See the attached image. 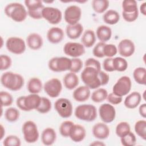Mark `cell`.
I'll return each instance as SVG.
<instances>
[{"label": "cell", "mask_w": 146, "mask_h": 146, "mask_svg": "<svg viewBox=\"0 0 146 146\" xmlns=\"http://www.w3.org/2000/svg\"><path fill=\"white\" fill-rule=\"evenodd\" d=\"M1 82L5 88L13 91H17L22 88L25 80L20 74L7 71L1 75Z\"/></svg>", "instance_id": "obj_1"}, {"label": "cell", "mask_w": 146, "mask_h": 146, "mask_svg": "<svg viewBox=\"0 0 146 146\" xmlns=\"http://www.w3.org/2000/svg\"><path fill=\"white\" fill-rule=\"evenodd\" d=\"M4 12L6 16L17 22L24 21L28 15L25 6L18 2L7 4L4 9Z\"/></svg>", "instance_id": "obj_2"}, {"label": "cell", "mask_w": 146, "mask_h": 146, "mask_svg": "<svg viewBox=\"0 0 146 146\" xmlns=\"http://www.w3.org/2000/svg\"><path fill=\"white\" fill-rule=\"evenodd\" d=\"M100 71L92 67H85L80 77L85 86L90 89H96L101 86L100 77Z\"/></svg>", "instance_id": "obj_3"}, {"label": "cell", "mask_w": 146, "mask_h": 146, "mask_svg": "<svg viewBox=\"0 0 146 146\" xmlns=\"http://www.w3.org/2000/svg\"><path fill=\"white\" fill-rule=\"evenodd\" d=\"M74 114L75 117L79 120L91 122L96 118L97 110L94 105L90 104H80L76 107Z\"/></svg>", "instance_id": "obj_4"}, {"label": "cell", "mask_w": 146, "mask_h": 146, "mask_svg": "<svg viewBox=\"0 0 146 146\" xmlns=\"http://www.w3.org/2000/svg\"><path fill=\"white\" fill-rule=\"evenodd\" d=\"M71 59L67 57H54L49 60L48 67L54 72H63L70 71L71 67Z\"/></svg>", "instance_id": "obj_5"}, {"label": "cell", "mask_w": 146, "mask_h": 146, "mask_svg": "<svg viewBox=\"0 0 146 146\" xmlns=\"http://www.w3.org/2000/svg\"><path fill=\"white\" fill-rule=\"evenodd\" d=\"M25 140L28 143H35L39 138V133L36 124L31 120L25 121L22 128Z\"/></svg>", "instance_id": "obj_6"}, {"label": "cell", "mask_w": 146, "mask_h": 146, "mask_svg": "<svg viewBox=\"0 0 146 146\" xmlns=\"http://www.w3.org/2000/svg\"><path fill=\"white\" fill-rule=\"evenodd\" d=\"M132 82L129 76H123L120 77L112 88V92L119 96L123 97L127 95L131 90Z\"/></svg>", "instance_id": "obj_7"}, {"label": "cell", "mask_w": 146, "mask_h": 146, "mask_svg": "<svg viewBox=\"0 0 146 146\" xmlns=\"http://www.w3.org/2000/svg\"><path fill=\"white\" fill-rule=\"evenodd\" d=\"M25 4L27 9L28 15L34 19H40L42 12L44 7L43 2L40 0H26Z\"/></svg>", "instance_id": "obj_8"}, {"label": "cell", "mask_w": 146, "mask_h": 146, "mask_svg": "<svg viewBox=\"0 0 146 146\" xmlns=\"http://www.w3.org/2000/svg\"><path fill=\"white\" fill-rule=\"evenodd\" d=\"M54 108L59 115L63 118H68L72 114V105L68 99H58L54 103Z\"/></svg>", "instance_id": "obj_9"}, {"label": "cell", "mask_w": 146, "mask_h": 146, "mask_svg": "<svg viewBox=\"0 0 146 146\" xmlns=\"http://www.w3.org/2000/svg\"><path fill=\"white\" fill-rule=\"evenodd\" d=\"M6 47L9 52L17 55L23 54L26 48L24 40L17 36L9 38L6 42Z\"/></svg>", "instance_id": "obj_10"}, {"label": "cell", "mask_w": 146, "mask_h": 146, "mask_svg": "<svg viewBox=\"0 0 146 146\" xmlns=\"http://www.w3.org/2000/svg\"><path fill=\"white\" fill-rule=\"evenodd\" d=\"M42 18L52 25H57L62 19L61 11L56 7H44L42 12Z\"/></svg>", "instance_id": "obj_11"}, {"label": "cell", "mask_w": 146, "mask_h": 146, "mask_svg": "<svg viewBox=\"0 0 146 146\" xmlns=\"http://www.w3.org/2000/svg\"><path fill=\"white\" fill-rule=\"evenodd\" d=\"M82 17V10L76 5L68 6L64 13V18L68 25H73L78 23Z\"/></svg>", "instance_id": "obj_12"}, {"label": "cell", "mask_w": 146, "mask_h": 146, "mask_svg": "<svg viewBox=\"0 0 146 146\" xmlns=\"http://www.w3.org/2000/svg\"><path fill=\"white\" fill-rule=\"evenodd\" d=\"M43 89L47 95L55 98L60 95L62 90V84L58 79L54 78L49 79L44 84Z\"/></svg>", "instance_id": "obj_13"}, {"label": "cell", "mask_w": 146, "mask_h": 146, "mask_svg": "<svg viewBox=\"0 0 146 146\" xmlns=\"http://www.w3.org/2000/svg\"><path fill=\"white\" fill-rule=\"evenodd\" d=\"M99 113L102 121L104 123L112 122L116 117V110L114 107L108 103H104L99 108Z\"/></svg>", "instance_id": "obj_14"}, {"label": "cell", "mask_w": 146, "mask_h": 146, "mask_svg": "<svg viewBox=\"0 0 146 146\" xmlns=\"http://www.w3.org/2000/svg\"><path fill=\"white\" fill-rule=\"evenodd\" d=\"M64 53L72 58H78L85 53L84 46L78 42H67L63 47Z\"/></svg>", "instance_id": "obj_15"}, {"label": "cell", "mask_w": 146, "mask_h": 146, "mask_svg": "<svg viewBox=\"0 0 146 146\" xmlns=\"http://www.w3.org/2000/svg\"><path fill=\"white\" fill-rule=\"evenodd\" d=\"M135 50V44L129 39H124L118 44L117 51L121 56L129 57L133 54Z\"/></svg>", "instance_id": "obj_16"}, {"label": "cell", "mask_w": 146, "mask_h": 146, "mask_svg": "<svg viewBox=\"0 0 146 146\" xmlns=\"http://www.w3.org/2000/svg\"><path fill=\"white\" fill-rule=\"evenodd\" d=\"M92 132L94 136L100 140H104L110 135V129L104 123H97L92 127Z\"/></svg>", "instance_id": "obj_17"}, {"label": "cell", "mask_w": 146, "mask_h": 146, "mask_svg": "<svg viewBox=\"0 0 146 146\" xmlns=\"http://www.w3.org/2000/svg\"><path fill=\"white\" fill-rule=\"evenodd\" d=\"M86 136V131L83 126L80 124H74L71 128L69 137L75 143L82 141Z\"/></svg>", "instance_id": "obj_18"}, {"label": "cell", "mask_w": 146, "mask_h": 146, "mask_svg": "<svg viewBox=\"0 0 146 146\" xmlns=\"http://www.w3.org/2000/svg\"><path fill=\"white\" fill-rule=\"evenodd\" d=\"M64 36L63 30L58 27L50 28L47 33V38L48 42L52 44H57L62 42Z\"/></svg>", "instance_id": "obj_19"}, {"label": "cell", "mask_w": 146, "mask_h": 146, "mask_svg": "<svg viewBox=\"0 0 146 146\" xmlns=\"http://www.w3.org/2000/svg\"><path fill=\"white\" fill-rule=\"evenodd\" d=\"M26 42L28 47L30 49L33 50H37L42 47L43 40L42 37L39 34L33 33L27 36Z\"/></svg>", "instance_id": "obj_20"}, {"label": "cell", "mask_w": 146, "mask_h": 146, "mask_svg": "<svg viewBox=\"0 0 146 146\" xmlns=\"http://www.w3.org/2000/svg\"><path fill=\"white\" fill-rule=\"evenodd\" d=\"M90 95V89L86 86H81L74 91L72 96L76 102H84L89 99Z\"/></svg>", "instance_id": "obj_21"}, {"label": "cell", "mask_w": 146, "mask_h": 146, "mask_svg": "<svg viewBox=\"0 0 146 146\" xmlns=\"http://www.w3.org/2000/svg\"><path fill=\"white\" fill-rule=\"evenodd\" d=\"M141 96L139 92L134 91L128 95L124 101V104L125 107L129 109H134L136 108L140 103Z\"/></svg>", "instance_id": "obj_22"}, {"label": "cell", "mask_w": 146, "mask_h": 146, "mask_svg": "<svg viewBox=\"0 0 146 146\" xmlns=\"http://www.w3.org/2000/svg\"><path fill=\"white\" fill-rule=\"evenodd\" d=\"M41 101V97L38 94H30L25 97V105L30 111L33 110H36L39 107Z\"/></svg>", "instance_id": "obj_23"}, {"label": "cell", "mask_w": 146, "mask_h": 146, "mask_svg": "<svg viewBox=\"0 0 146 146\" xmlns=\"http://www.w3.org/2000/svg\"><path fill=\"white\" fill-rule=\"evenodd\" d=\"M56 139V133L55 130L50 127L45 128L42 132L41 140L45 145H52Z\"/></svg>", "instance_id": "obj_24"}, {"label": "cell", "mask_w": 146, "mask_h": 146, "mask_svg": "<svg viewBox=\"0 0 146 146\" xmlns=\"http://www.w3.org/2000/svg\"><path fill=\"white\" fill-rule=\"evenodd\" d=\"M83 31V26L78 23L75 25H68L66 28V33L67 36L71 39H76L79 38Z\"/></svg>", "instance_id": "obj_25"}, {"label": "cell", "mask_w": 146, "mask_h": 146, "mask_svg": "<svg viewBox=\"0 0 146 146\" xmlns=\"http://www.w3.org/2000/svg\"><path fill=\"white\" fill-rule=\"evenodd\" d=\"M96 35L100 42L106 43L111 38L112 30L109 26L101 25L97 28Z\"/></svg>", "instance_id": "obj_26"}, {"label": "cell", "mask_w": 146, "mask_h": 146, "mask_svg": "<svg viewBox=\"0 0 146 146\" xmlns=\"http://www.w3.org/2000/svg\"><path fill=\"white\" fill-rule=\"evenodd\" d=\"M79 78L75 73L70 72L66 74L63 78L64 87L70 90L75 88L79 84Z\"/></svg>", "instance_id": "obj_27"}, {"label": "cell", "mask_w": 146, "mask_h": 146, "mask_svg": "<svg viewBox=\"0 0 146 146\" xmlns=\"http://www.w3.org/2000/svg\"><path fill=\"white\" fill-rule=\"evenodd\" d=\"M96 40L95 32L92 30H86L81 38L82 44L84 47L90 48L94 45Z\"/></svg>", "instance_id": "obj_28"}, {"label": "cell", "mask_w": 146, "mask_h": 146, "mask_svg": "<svg viewBox=\"0 0 146 146\" xmlns=\"http://www.w3.org/2000/svg\"><path fill=\"white\" fill-rule=\"evenodd\" d=\"M42 81L38 78H31L27 83V88L30 94H38L42 91Z\"/></svg>", "instance_id": "obj_29"}, {"label": "cell", "mask_w": 146, "mask_h": 146, "mask_svg": "<svg viewBox=\"0 0 146 146\" xmlns=\"http://www.w3.org/2000/svg\"><path fill=\"white\" fill-rule=\"evenodd\" d=\"M103 19L106 24L113 25L119 21L120 15L116 10L110 9L103 14Z\"/></svg>", "instance_id": "obj_30"}, {"label": "cell", "mask_w": 146, "mask_h": 146, "mask_svg": "<svg viewBox=\"0 0 146 146\" xmlns=\"http://www.w3.org/2000/svg\"><path fill=\"white\" fill-rule=\"evenodd\" d=\"M146 70L145 67H139L136 68L133 72V77L135 82L141 85L146 84Z\"/></svg>", "instance_id": "obj_31"}, {"label": "cell", "mask_w": 146, "mask_h": 146, "mask_svg": "<svg viewBox=\"0 0 146 146\" xmlns=\"http://www.w3.org/2000/svg\"><path fill=\"white\" fill-rule=\"evenodd\" d=\"M109 1L107 0H93L92 1V7L94 11L98 14L105 12L109 7Z\"/></svg>", "instance_id": "obj_32"}, {"label": "cell", "mask_w": 146, "mask_h": 146, "mask_svg": "<svg viewBox=\"0 0 146 146\" xmlns=\"http://www.w3.org/2000/svg\"><path fill=\"white\" fill-rule=\"evenodd\" d=\"M107 91L104 88H99L92 93L91 100L95 103H101L107 99Z\"/></svg>", "instance_id": "obj_33"}, {"label": "cell", "mask_w": 146, "mask_h": 146, "mask_svg": "<svg viewBox=\"0 0 146 146\" xmlns=\"http://www.w3.org/2000/svg\"><path fill=\"white\" fill-rule=\"evenodd\" d=\"M112 64L114 71L119 72H123L125 71L128 67V63L127 60L122 57H116L112 59Z\"/></svg>", "instance_id": "obj_34"}, {"label": "cell", "mask_w": 146, "mask_h": 146, "mask_svg": "<svg viewBox=\"0 0 146 146\" xmlns=\"http://www.w3.org/2000/svg\"><path fill=\"white\" fill-rule=\"evenodd\" d=\"M135 131L136 133L144 140L146 139V121L140 120L135 123Z\"/></svg>", "instance_id": "obj_35"}, {"label": "cell", "mask_w": 146, "mask_h": 146, "mask_svg": "<svg viewBox=\"0 0 146 146\" xmlns=\"http://www.w3.org/2000/svg\"><path fill=\"white\" fill-rule=\"evenodd\" d=\"M131 131V127L128 123L121 121L117 124L116 127V134L120 138L124 136Z\"/></svg>", "instance_id": "obj_36"}, {"label": "cell", "mask_w": 146, "mask_h": 146, "mask_svg": "<svg viewBox=\"0 0 146 146\" xmlns=\"http://www.w3.org/2000/svg\"><path fill=\"white\" fill-rule=\"evenodd\" d=\"M19 111L16 108L10 107L6 110L5 112V119L9 122H15L19 119Z\"/></svg>", "instance_id": "obj_37"}, {"label": "cell", "mask_w": 146, "mask_h": 146, "mask_svg": "<svg viewBox=\"0 0 146 146\" xmlns=\"http://www.w3.org/2000/svg\"><path fill=\"white\" fill-rule=\"evenodd\" d=\"M123 12L131 13L138 10L137 2L135 0H124L122 2Z\"/></svg>", "instance_id": "obj_38"}, {"label": "cell", "mask_w": 146, "mask_h": 146, "mask_svg": "<svg viewBox=\"0 0 146 146\" xmlns=\"http://www.w3.org/2000/svg\"><path fill=\"white\" fill-rule=\"evenodd\" d=\"M51 102L48 98L41 97L40 103L36 110L40 113H46L51 110Z\"/></svg>", "instance_id": "obj_39"}, {"label": "cell", "mask_w": 146, "mask_h": 146, "mask_svg": "<svg viewBox=\"0 0 146 146\" xmlns=\"http://www.w3.org/2000/svg\"><path fill=\"white\" fill-rule=\"evenodd\" d=\"M74 124V122L70 120H66L62 122L59 127V132L60 135L64 137H69L71 128Z\"/></svg>", "instance_id": "obj_40"}, {"label": "cell", "mask_w": 146, "mask_h": 146, "mask_svg": "<svg viewBox=\"0 0 146 146\" xmlns=\"http://www.w3.org/2000/svg\"><path fill=\"white\" fill-rule=\"evenodd\" d=\"M120 141L124 146H133L136 144V137L135 134L130 131L128 134L121 137Z\"/></svg>", "instance_id": "obj_41"}, {"label": "cell", "mask_w": 146, "mask_h": 146, "mask_svg": "<svg viewBox=\"0 0 146 146\" xmlns=\"http://www.w3.org/2000/svg\"><path fill=\"white\" fill-rule=\"evenodd\" d=\"M103 52L104 56L107 58H112L117 52V48L113 44H105Z\"/></svg>", "instance_id": "obj_42"}, {"label": "cell", "mask_w": 146, "mask_h": 146, "mask_svg": "<svg viewBox=\"0 0 146 146\" xmlns=\"http://www.w3.org/2000/svg\"><path fill=\"white\" fill-rule=\"evenodd\" d=\"M0 96L2 107H8L13 104V98L10 93L2 91L0 92Z\"/></svg>", "instance_id": "obj_43"}, {"label": "cell", "mask_w": 146, "mask_h": 146, "mask_svg": "<svg viewBox=\"0 0 146 146\" xmlns=\"http://www.w3.org/2000/svg\"><path fill=\"white\" fill-rule=\"evenodd\" d=\"M3 144L6 146H20L21 141L17 136L9 135L4 139Z\"/></svg>", "instance_id": "obj_44"}, {"label": "cell", "mask_w": 146, "mask_h": 146, "mask_svg": "<svg viewBox=\"0 0 146 146\" xmlns=\"http://www.w3.org/2000/svg\"><path fill=\"white\" fill-rule=\"evenodd\" d=\"M71 67L70 71L73 73L79 72L83 67V62L79 58H72L71 59Z\"/></svg>", "instance_id": "obj_45"}, {"label": "cell", "mask_w": 146, "mask_h": 146, "mask_svg": "<svg viewBox=\"0 0 146 146\" xmlns=\"http://www.w3.org/2000/svg\"><path fill=\"white\" fill-rule=\"evenodd\" d=\"M1 60V70L4 71L9 68L12 64V60L11 58L7 55L2 54L0 56Z\"/></svg>", "instance_id": "obj_46"}, {"label": "cell", "mask_w": 146, "mask_h": 146, "mask_svg": "<svg viewBox=\"0 0 146 146\" xmlns=\"http://www.w3.org/2000/svg\"><path fill=\"white\" fill-rule=\"evenodd\" d=\"M105 44L106 43L99 42L95 46L92 50V54L95 57L98 58H102L104 57L103 49Z\"/></svg>", "instance_id": "obj_47"}, {"label": "cell", "mask_w": 146, "mask_h": 146, "mask_svg": "<svg viewBox=\"0 0 146 146\" xmlns=\"http://www.w3.org/2000/svg\"><path fill=\"white\" fill-rule=\"evenodd\" d=\"M122 17L123 19L128 22H132L135 21L139 17V11H136L133 13H127L122 11Z\"/></svg>", "instance_id": "obj_48"}, {"label": "cell", "mask_w": 146, "mask_h": 146, "mask_svg": "<svg viewBox=\"0 0 146 146\" xmlns=\"http://www.w3.org/2000/svg\"><path fill=\"white\" fill-rule=\"evenodd\" d=\"M107 99L110 104L112 105H117L121 103L123 100V97L119 96L114 94L113 92H111L110 94H108Z\"/></svg>", "instance_id": "obj_49"}, {"label": "cell", "mask_w": 146, "mask_h": 146, "mask_svg": "<svg viewBox=\"0 0 146 146\" xmlns=\"http://www.w3.org/2000/svg\"><path fill=\"white\" fill-rule=\"evenodd\" d=\"M84 66L85 67H92L95 68L99 71L101 70V65L100 63L96 59L90 58L87 59L84 63Z\"/></svg>", "instance_id": "obj_50"}, {"label": "cell", "mask_w": 146, "mask_h": 146, "mask_svg": "<svg viewBox=\"0 0 146 146\" xmlns=\"http://www.w3.org/2000/svg\"><path fill=\"white\" fill-rule=\"evenodd\" d=\"M112 58H107L103 62V69L107 72H113L114 69L112 64Z\"/></svg>", "instance_id": "obj_51"}, {"label": "cell", "mask_w": 146, "mask_h": 146, "mask_svg": "<svg viewBox=\"0 0 146 146\" xmlns=\"http://www.w3.org/2000/svg\"><path fill=\"white\" fill-rule=\"evenodd\" d=\"M99 77H100V80L102 86L106 85L110 80V76L108 74H107L106 72H105L103 71L100 70L99 72Z\"/></svg>", "instance_id": "obj_52"}, {"label": "cell", "mask_w": 146, "mask_h": 146, "mask_svg": "<svg viewBox=\"0 0 146 146\" xmlns=\"http://www.w3.org/2000/svg\"><path fill=\"white\" fill-rule=\"evenodd\" d=\"M25 96H22L18 98L16 100V104L17 107L20 110L24 111H27V110L25 105Z\"/></svg>", "instance_id": "obj_53"}, {"label": "cell", "mask_w": 146, "mask_h": 146, "mask_svg": "<svg viewBox=\"0 0 146 146\" xmlns=\"http://www.w3.org/2000/svg\"><path fill=\"white\" fill-rule=\"evenodd\" d=\"M139 112L141 116L143 118H145L146 117V104L143 103L141 104L139 108Z\"/></svg>", "instance_id": "obj_54"}, {"label": "cell", "mask_w": 146, "mask_h": 146, "mask_svg": "<svg viewBox=\"0 0 146 146\" xmlns=\"http://www.w3.org/2000/svg\"><path fill=\"white\" fill-rule=\"evenodd\" d=\"M140 11L143 15H146V2H144L140 6Z\"/></svg>", "instance_id": "obj_55"}, {"label": "cell", "mask_w": 146, "mask_h": 146, "mask_svg": "<svg viewBox=\"0 0 146 146\" xmlns=\"http://www.w3.org/2000/svg\"><path fill=\"white\" fill-rule=\"evenodd\" d=\"M91 145H105V144L100 141H95L90 144Z\"/></svg>", "instance_id": "obj_56"}, {"label": "cell", "mask_w": 146, "mask_h": 146, "mask_svg": "<svg viewBox=\"0 0 146 146\" xmlns=\"http://www.w3.org/2000/svg\"><path fill=\"white\" fill-rule=\"evenodd\" d=\"M1 132H2V134H1V140H2L3 137V136L5 135V130L4 127H3V125L2 124L1 125Z\"/></svg>", "instance_id": "obj_57"}]
</instances>
